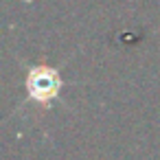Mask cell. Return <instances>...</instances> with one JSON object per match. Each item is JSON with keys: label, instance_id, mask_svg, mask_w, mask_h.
<instances>
[{"label": "cell", "instance_id": "6da1fadb", "mask_svg": "<svg viewBox=\"0 0 160 160\" xmlns=\"http://www.w3.org/2000/svg\"><path fill=\"white\" fill-rule=\"evenodd\" d=\"M24 83H27L29 101L42 105V108L57 101L59 94H62V88H64V79H62L59 70L53 68V66H44V64L31 66L27 70V81Z\"/></svg>", "mask_w": 160, "mask_h": 160}]
</instances>
